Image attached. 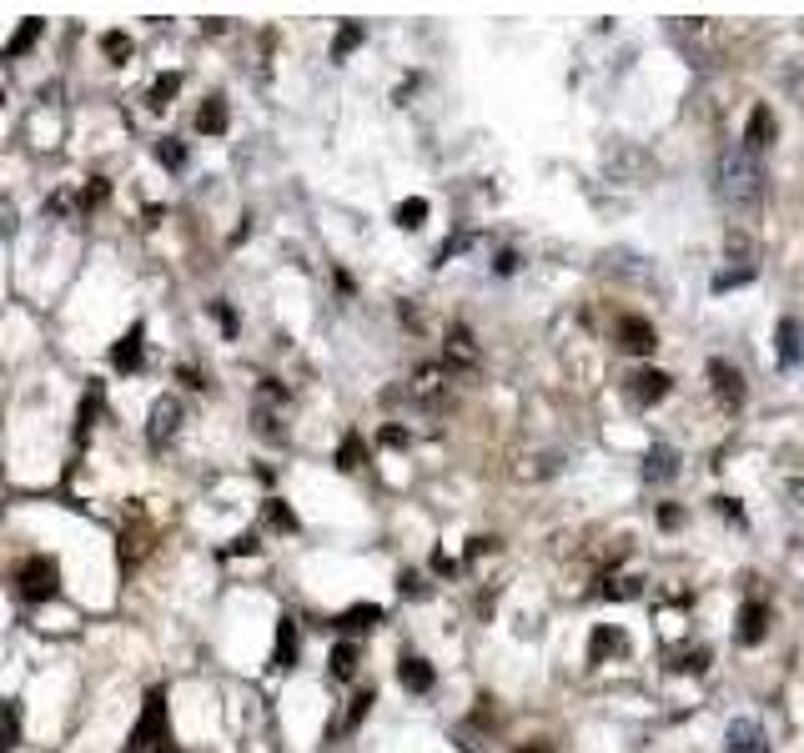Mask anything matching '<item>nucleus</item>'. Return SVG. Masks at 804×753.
Masks as SVG:
<instances>
[{"mask_svg":"<svg viewBox=\"0 0 804 753\" xmlns=\"http://www.w3.org/2000/svg\"><path fill=\"white\" fill-rule=\"evenodd\" d=\"M790 497H794V503H804V477H794V483H790Z\"/></svg>","mask_w":804,"mask_h":753,"instance_id":"4c0bfd02","label":"nucleus"},{"mask_svg":"<svg viewBox=\"0 0 804 753\" xmlns=\"http://www.w3.org/2000/svg\"><path fill=\"white\" fill-rule=\"evenodd\" d=\"M618 347H628V352L649 357L654 347H659V337H654V327L644 317H618Z\"/></svg>","mask_w":804,"mask_h":753,"instance_id":"9d476101","label":"nucleus"},{"mask_svg":"<svg viewBox=\"0 0 804 753\" xmlns=\"http://www.w3.org/2000/svg\"><path fill=\"white\" fill-rule=\"evenodd\" d=\"M624 392L634 407H654V402L669 397V372H659V367H639V372L624 376Z\"/></svg>","mask_w":804,"mask_h":753,"instance_id":"20e7f679","label":"nucleus"},{"mask_svg":"<svg viewBox=\"0 0 804 753\" xmlns=\"http://www.w3.org/2000/svg\"><path fill=\"white\" fill-rule=\"evenodd\" d=\"M800 357H804V331L794 317H784L780 322V367H800Z\"/></svg>","mask_w":804,"mask_h":753,"instance_id":"4468645a","label":"nucleus"},{"mask_svg":"<svg viewBox=\"0 0 804 753\" xmlns=\"http://www.w3.org/2000/svg\"><path fill=\"white\" fill-rule=\"evenodd\" d=\"M764 633H769V608L764 603H745V608H739V643L755 648Z\"/></svg>","mask_w":804,"mask_h":753,"instance_id":"9b49d317","label":"nucleus"},{"mask_svg":"<svg viewBox=\"0 0 804 753\" xmlns=\"http://www.w3.org/2000/svg\"><path fill=\"white\" fill-rule=\"evenodd\" d=\"M101 46H107V56H111V60H126V56H131V41H126V36H116V31H111V36L101 41Z\"/></svg>","mask_w":804,"mask_h":753,"instance_id":"2f4dec72","label":"nucleus"},{"mask_svg":"<svg viewBox=\"0 0 804 753\" xmlns=\"http://www.w3.org/2000/svg\"><path fill=\"white\" fill-rule=\"evenodd\" d=\"M398 588H407V598H423V577H417V573H402Z\"/></svg>","mask_w":804,"mask_h":753,"instance_id":"f704fd0d","label":"nucleus"},{"mask_svg":"<svg viewBox=\"0 0 804 753\" xmlns=\"http://www.w3.org/2000/svg\"><path fill=\"white\" fill-rule=\"evenodd\" d=\"M649 171H654V161H649V156H639L634 146H618V151L608 156V177H618L624 187H639Z\"/></svg>","mask_w":804,"mask_h":753,"instance_id":"1a4fd4ad","label":"nucleus"},{"mask_svg":"<svg viewBox=\"0 0 804 753\" xmlns=\"http://www.w3.org/2000/svg\"><path fill=\"white\" fill-rule=\"evenodd\" d=\"M41 31H46V25H41V21H25L21 31H15L11 41H5V56H25V50L36 46V36H41Z\"/></svg>","mask_w":804,"mask_h":753,"instance_id":"4be33fe9","label":"nucleus"},{"mask_svg":"<svg viewBox=\"0 0 804 753\" xmlns=\"http://www.w3.org/2000/svg\"><path fill=\"white\" fill-rule=\"evenodd\" d=\"M156 704H161V698L152 694V708H146V718L136 723V733H131L126 753H161V739H156Z\"/></svg>","mask_w":804,"mask_h":753,"instance_id":"f8f14e48","label":"nucleus"},{"mask_svg":"<svg viewBox=\"0 0 804 753\" xmlns=\"http://www.w3.org/2000/svg\"><path fill=\"white\" fill-rule=\"evenodd\" d=\"M216 322H222L226 337H237V312H232V306H216Z\"/></svg>","mask_w":804,"mask_h":753,"instance_id":"72a5a7b5","label":"nucleus"},{"mask_svg":"<svg viewBox=\"0 0 804 753\" xmlns=\"http://www.w3.org/2000/svg\"><path fill=\"white\" fill-rule=\"evenodd\" d=\"M448 352H453V362H462V367H473V362H478V352H473V337H468V331H462V327H453Z\"/></svg>","mask_w":804,"mask_h":753,"instance_id":"cd10ccee","label":"nucleus"},{"mask_svg":"<svg viewBox=\"0 0 804 753\" xmlns=\"http://www.w3.org/2000/svg\"><path fill=\"white\" fill-rule=\"evenodd\" d=\"M608 653H624V633H618V628H599V633H593V643H589V659L593 663H603Z\"/></svg>","mask_w":804,"mask_h":753,"instance_id":"aec40b11","label":"nucleus"},{"mask_svg":"<svg viewBox=\"0 0 804 753\" xmlns=\"http://www.w3.org/2000/svg\"><path fill=\"white\" fill-rule=\"evenodd\" d=\"M156 161H161L166 171H181V166H187V146L171 142V136H161V142H156Z\"/></svg>","mask_w":804,"mask_h":753,"instance_id":"5701e85b","label":"nucleus"},{"mask_svg":"<svg viewBox=\"0 0 804 753\" xmlns=\"http://www.w3.org/2000/svg\"><path fill=\"white\" fill-rule=\"evenodd\" d=\"M704 663H710V653H704V648H694V653H679L674 668H679V673H684V668H689V673H704Z\"/></svg>","mask_w":804,"mask_h":753,"instance_id":"7c9ffc66","label":"nucleus"},{"mask_svg":"<svg viewBox=\"0 0 804 753\" xmlns=\"http://www.w3.org/2000/svg\"><path fill=\"white\" fill-rule=\"evenodd\" d=\"M111 362L121 367V372H136L142 367V327H131L126 341H116V352H111Z\"/></svg>","mask_w":804,"mask_h":753,"instance_id":"a211bd4d","label":"nucleus"},{"mask_svg":"<svg viewBox=\"0 0 804 753\" xmlns=\"http://www.w3.org/2000/svg\"><path fill=\"white\" fill-rule=\"evenodd\" d=\"M292 663H297V623L282 618V628H277V668H292Z\"/></svg>","mask_w":804,"mask_h":753,"instance_id":"412c9836","label":"nucleus"},{"mask_svg":"<svg viewBox=\"0 0 804 753\" xmlns=\"http://www.w3.org/2000/svg\"><path fill=\"white\" fill-rule=\"evenodd\" d=\"M423 216H427V201L423 196H407L398 206V226H407V232H417V226H423Z\"/></svg>","mask_w":804,"mask_h":753,"instance_id":"bb28decb","label":"nucleus"},{"mask_svg":"<svg viewBox=\"0 0 804 753\" xmlns=\"http://www.w3.org/2000/svg\"><path fill=\"white\" fill-rule=\"evenodd\" d=\"M267 518H272L277 528H297V518H292V513H287L282 503H272V507H267Z\"/></svg>","mask_w":804,"mask_h":753,"instance_id":"473e14b6","label":"nucleus"},{"mask_svg":"<svg viewBox=\"0 0 804 753\" xmlns=\"http://www.w3.org/2000/svg\"><path fill=\"white\" fill-rule=\"evenodd\" d=\"M382 442H388V448H402V442H407V432H402V427H388V432H382Z\"/></svg>","mask_w":804,"mask_h":753,"instance_id":"e433bc0d","label":"nucleus"},{"mask_svg":"<svg viewBox=\"0 0 804 753\" xmlns=\"http://www.w3.org/2000/svg\"><path fill=\"white\" fill-rule=\"evenodd\" d=\"M332 673H337V678H353V673H357V648L353 643L332 648Z\"/></svg>","mask_w":804,"mask_h":753,"instance_id":"c85d7f7f","label":"nucleus"},{"mask_svg":"<svg viewBox=\"0 0 804 753\" xmlns=\"http://www.w3.org/2000/svg\"><path fill=\"white\" fill-rule=\"evenodd\" d=\"M181 91V76L177 71H166V76H156L152 81V91H146V101H152V111H166L171 106V95Z\"/></svg>","mask_w":804,"mask_h":753,"instance_id":"6ab92c4d","label":"nucleus"},{"mask_svg":"<svg viewBox=\"0 0 804 753\" xmlns=\"http://www.w3.org/2000/svg\"><path fill=\"white\" fill-rule=\"evenodd\" d=\"M749 277H755V271H749V267H739V271H719V277H714V292H729V286H745Z\"/></svg>","mask_w":804,"mask_h":753,"instance_id":"c756f323","label":"nucleus"},{"mask_svg":"<svg viewBox=\"0 0 804 753\" xmlns=\"http://www.w3.org/2000/svg\"><path fill=\"white\" fill-rule=\"evenodd\" d=\"M378 618H382L378 603H362V608H347V612H343V628H347V633H353V628H372Z\"/></svg>","mask_w":804,"mask_h":753,"instance_id":"a878e982","label":"nucleus"},{"mask_svg":"<svg viewBox=\"0 0 804 753\" xmlns=\"http://www.w3.org/2000/svg\"><path fill=\"white\" fill-rule=\"evenodd\" d=\"M398 678H402V688H413V694H427V688H433V668H427L423 659H402Z\"/></svg>","mask_w":804,"mask_h":753,"instance_id":"f3484780","label":"nucleus"},{"mask_svg":"<svg viewBox=\"0 0 804 753\" xmlns=\"http://www.w3.org/2000/svg\"><path fill=\"white\" fill-rule=\"evenodd\" d=\"M523 753H554V749H548V743H528V749H523Z\"/></svg>","mask_w":804,"mask_h":753,"instance_id":"58836bf2","label":"nucleus"},{"mask_svg":"<svg viewBox=\"0 0 804 753\" xmlns=\"http://www.w3.org/2000/svg\"><path fill=\"white\" fill-rule=\"evenodd\" d=\"M443 392H448V367H417L407 382V402H417V407H438Z\"/></svg>","mask_w":804,"mask_h":753,"instance_id":"39448f33","label":"nucleus"},{"mask_svg":"<svg viewBox=\"0 0 804 753\" xmlns=\"http://www.w3.org/2000/svg\"><path fill=\"white\" fill-rule=\"evenodd\" d=\"M710 382H714V397H719L729 413L745 402V376H739V367H734V362L714 357V362H710Z\"/></svg>","mask_w":804,"mask_h":753,"instance_id":"0eeeda50","label":"nucleus"},{"mask_svg":"<svg viewBox=\"0 0 804 753\" xmlns=\"http://www.w3.org/2000/svg\"><path fill=\"white\" fill-rule=\"evenodd\" d=\"M714 191L729 212H759V201H764V166L755 161L749 146H729L714 166Z\"/></svg>","mask_w":804,"mask_h":753,"instance_id":"f257e3e1","label":"nucleus"},{"mask_svg":"<svg viewBox=\"0 0 804 753\" xmlns=\"http://www.w3.org/2000/svg\"><path fill=\"white\" fill-rule=\"evenodd\" d=\"M724 753H769V733L755 718H734L724 733Z\"/></svg>","mask_w":804,"mask_h":753,"instance_id":"423d86ee","label":"nucleus"},{"mask_svg":"<svg viewBox=\"0 0 804 753\" xmlns=\"http://www.w3.org/2000/svg\"><path fill=\"white\" fill-rule=\"evenodd\" d=\"M15 588L25 603H46L56 593V563L51 558H25L21 573H15Z\"/></svg>","mask_w":804,"mask_h":753,"instance_id":"7ed1b4c3","label":"nucleus"},{"mask_svg":"<svg viewBox=\"0 0 804 753\" xmlns=\"http://www.w3.org/2000/svg\"><path fill=\"white\" fill-rule=\"evenodd\" d=\"M15 733H21V718H15V708H5V749L15 743Z\"/></svg>","mask_w":804,"mask_h":753,"instance_id":"c9c22d12","label":"nucleus"},{"mask_svg":"<svg viewBox=\"0 0 804 753\" xmlns=\"http://www.w3.org/2000/svg\"><path fill=\"white\" fill-rule=\"evenodd\" d=\"M774 131H780V121H774V111L769 106H755L749 111V151H755V146H774Z\"/></svg>","mask_w":804,"mask_h":753,"instance_id":"ddd939ff","label":"nucleus"},{"mask_svg":"<svg viewBox=\"0 0 804 753\" xmlns=\"http://www.w3.org/2000/svg\"><path fill=\"white\" fill-rule=\"evenodd\" d=\"M362 458H367L362 437H357V432H347V437H343V452H337V468H343V472H353V468H362Z\"/></svg>","mask_w":804,"mask_h":753,"instance_id":"b1692460","label":"nucleus"},{"mask_svg":"<svg viewBox=\"0 0 804 753\" xmlns=\"http://www.w3.org/2000/svg\"><path fill=\"white\" fill-rule=\"evenodd\" d=\"M679 472V458H674V448H654L649 458H644V483H669Z\"/></svg>","mask_w":804,"mask_h":753,"instance_id":"2eb2a0df","label":"nucleus"},{"mask_svg":"<svg viewBox=\"0 0 804 753\" xmlns=\"http://www.w3.org/2000/svg\"><path fill=\"white\" fill-rule=\"evenodd\" d=\"M181 427V402L177 397H156L152 402V427H146V437H152L156 448H166L171 437H177Z\"/></svg>","mask_w":804,"mask_h":753,"instance_id":"6e6552de","label":"nucleus"},{"mask_svg":"<svg viewBox=\"0 0 804 753\" xmlns=\"http://www.w3.org/2000/svg\"><path fill=\"white\" fill-rule=\"evenodd\" d=\"M357 46H362V25L347 21L343 31H337V41H332V60H343L347 50H357Z\"/></svg>","mask_w":804,"mask_h":753,"instance_id":"393cba45","label":"nucleus"},{"mask_svg":"<svg viewBox=\"0 0 804 753\" xmlns=\"http://www.w3.org/2000/svg\"><path fill=\"white\" fill-rule=\"evenodd\" d=\"M197 131L201 136H222L226 131V101L222 95H206V106L197 111Z\"/></svg>","mask_w":804,"mask_h":753,"instance_id":"dca6fc26","label":"nucleus"},{"mask_svg":"<svg viewBox=\"0 0 804 753\" xmlns=\"http://www.w3.org/2000/svg\"><path fill=\"white\" fill-rule=\"evenodd\" d=\"M282 407H287V392L277 387V382H261L257 402H252V423H257V432L267 437V442L282 437Z\"/></svg>","mask_w":804,"mask_h":753,"instance_id":"f03ea898","label":"nucleus"}]
</instances>
